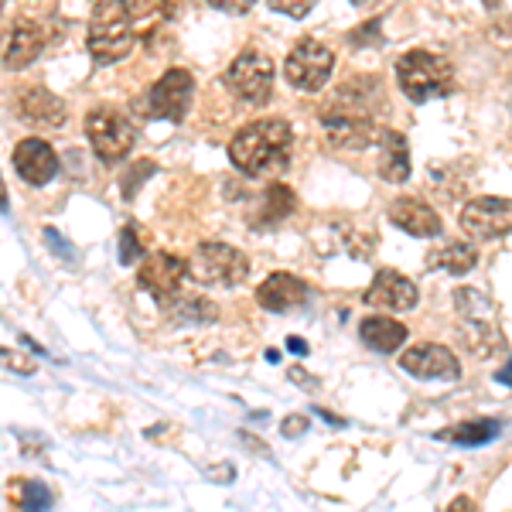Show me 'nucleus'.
Wrapping results in <instances>:
<instances>
[{
	"instance_id": "nucleus-1",
	"label": "nucleus",
	"mask_w": 512,
	"mask_h": 512,
	"mask_svg": "<svg viewBox=\"0 0 512 512\" xmlns=\"http://www.w3.org/2000/svg\"><path fill=\"white\" fill-rule=\"evenodd\" d=\"M386 93L376 79H355L338 86L332 99L321 106V127L328 144L338 151H366L379 134V110Z\"/></svg>"
},
{
	"instance_id": "nucleus-2",
	"label": "nucleus",
	"mask_w": 512,
	"mask_h": 512,
	"mask_svg": "<svg viewBox=\"0 0 512 512\" xmlns=\"http://www.w3.org/2000/svg\"><path fill=\"white\" fill-rule=\"evenodd\" d=\"M291 144L294 130L287 120H256L229 140V161L246 178H277L291 164Z\"/></svg>"
},
{
	"instance_id": "nucleus-3",
	"label": "nucleus",
	"mask_w": 512,
	"mask_h": 512,
	"mask_svg": "<svg viewBox=\"0 0 512 512\" xmlns=\"http://www.w3.org/2000/svg\"><path fill=\"white\" fill-rule=\"evenodd\" d=\"M89 55L99 65H113L134 52V21L127 0H99L89 18Z\"/></svg>"
},
{
	"instance_id": "nucleus-4",
	"label": "nucleus",
	"mask_w": 512,
	"mask_h": 512,
	"mask_svg": "<svg viewBox=\"0 0 512 512\" xmlns=\"http://www.w3.org/2000/svg\"><path fill=\"white\" fill-rule=\"evenodd\" d=\"M396 82H400L403 96L414 103H427V99H441L454 93V65L437 52L427 48H414V52L396 59Z\"/></svg>"
},
{
	"instance_id": "nucleus-5",
	"label": "nucleus",
	"mask_w": 512,
	"mask_h": 512,
	"mask_svg": "<svg viewBox=\"0 0 512 512\" xmlns=\"http://www.w3.org/2000/svg\"><path fill=\"white\" fill-rule=\"evenodd\" d=\"M188 277L202 287H239L250 277V256L229 243H198L188 260Z\"/></svg>"
},
{
	"instance_id": "nucleus-6",
	"label": "nucleus",
	"mask_w": 512,
	"mask_h": 512,
	"mask_svg": "<svg viewBox=\"0 0 512 512\" xmlns=\"http://www.w3.org/2000/svg\"><path fill=\"white\" fill-rule=\"evenodd\" d=\"M222 82H226V89L239 103H253V106L270 103L274 82H277L274 59H270L267 52H260V48H246V52H239L233 59Z\"/></svg>"
},
{
	"instance_id": "nucleus-7",
	"label": "nucleus",
	"mask_w": 512,
	"mask_h": 512,
	"mask_svg": "<svg viewBox=\"0 0 512 512\" xmlns=\"http://www.w3.org/2000/svg\"><path fill=\"white\" fill-rule=\"evenodd\" d=\"M195 96V79L188 69H168L164 76L154 82L151 89L140 99V113L151 120H185L188 106H192Z\"/></svg>"
},
{
	"instance_id": "nucleus-8",
	"label": "nucleus",
	"mask_w": 512,
	"mask_h": 512,
	"mask_svg": "<svg viewBox=\"0 0 512 512\" xmlns=\"http://www.w3.org/2000/svg\"><path fill=\"white\" fill-rule=\"evenodd\" d=\"M86 137H89V144H93L99 161L117 164L134 151L137 130L123 113L110 110V106H99V110L89 113V120H86Z\"/></svg>"
},
{
	"instance_id": "nucleus-9",
	"label": "nucleus",
	"mask_w": 512,
	"mask_h": 512,
	"mask_svg": "<svg viewBox=\"0 0 512 512\" xmlns=\"http://www.w3.org/2000/svg\"><path fill=\"white\" fill-rule=\"evenodd\" d=\"M332 69H335V52L328 45H321L318 38H301L284 62L287 82H291L294 89H301V93H318V89H325Z\"/></svg>"
},
{
	"instance_id": "nucleus-10",
	"label": "nucleus",
	"mask_w": 512,
	"mask_h": 512,
	"mask_svg": "<svg viewBox=\"0 0 512 512\" xmlns=\"http://www.w3.org/2000/svg\"><path fill=\"white\" fill-rule=\"evenodd\" d=\"M461 233L475 236V239H502L512 233V198H495V195H482L465 202L458 216Z\"/></svg>"
},
{
	"instance_id": "nucleus-11",
	"label": "nucleus",
	"mask_w": 512,
	"mask_h": 512,
	"mask_svg": "<svg viewBox=\"0 0 512 512\" xmlns=\"http://www.w3.org/2000/svg\"><path fill=\"white\" fill-rule=\"evenodd\" d=\"M454 308H458L461 328H468V335L475 342H492V349H502L495 304L482 294V287H458L454 291Z\"/></svg>"
},
{
	"instance_id": "nucleus-12",
	"label": "nucleus",
	"mask_w": 512,
	"mask_h": 512,
	"mask_svg": "<svg viewBox=\"0 0 512 512\" xmlns=\"http://www.w3.org/2000/svg\"><path fill=\"white\" fill-rule=\"evenodd\" d=\"M188 280V260H181L175 253H151L140 260L137 267V284L140 291H147L158 301L175 297Z\"/></svg>"
},
{
	"instance_id": "nucleus-13",
	"label": "nucleus",
	"mask_w": 512,
	"mask_h": 512,
	"mask_svg": "<svg viewBox=\"0 0 512 512\" xmlns=\"http://www.w3.org/2000/svg\"><path fill=\"white\" fill-rule=\"evenodd\" d=\"M45 41H48V31L41 28L35 18H18L4 31L0 59H4L7 69H28V65L45 52Z\"/></svg>"
},
{
	"instance_id": "nucleus-14",
	"label": "nucleus",
	"mask_w": 512,
	"mask_h": 512,
	"mask_svg": "<svg viewBox=\"0 0 512 512\" xmlns=\"http://www.w3.org/2000/svg\"><path fill=\"white\" fill-rule=\"evenodd\" d=\"M403 373H410L414 379H444V383H454L461 376V362L448 345L437 342H420L410 352H403L400 359Z\"/></svg>"
},
{
	"instance_id": "nucleus-15",
	"label": "nucleus",
	"mask_w": 512,
	"mask_h": 512,
	"mask_svg": "<svg viewBox=\"0 0 512 512\" xmlns=\"http://www.w3.org/2000/svg\"><path fill=\"white\" fill-rule=\"evenodd\" d=\"M420 301V291L410 277L396 274V270H376L373 284L366 291V304L383 311H414Z\"/></svg>"
},
{
	"instance_id": "nucleus-16",
	"label": "nucleus",
	"mask_w": 512,
	"mask_h": 512,
	"mask_svg": "<svg viewBox=\"0 0 512 512\" xmlns=\"http://www.w3.org/2000/svg\"><path fill=\"white\" fill-rule=\"evenodd\" d=\"M386 216H390L396 229H403V233H410L417 239H434V236H441V229H444L441 216H437L424 198H410V195L393 198Z\"/></svg>"
},
{
	"instance_id": "nucleus-17",
	"label": "nucleus",
	"mask_w": 512,
	"mask_h": 512,
	"mask_svg": "<svg viewBox=\"0 0 512 512\" xmlns=\"http://www.w3.org/2000/svg\"><path fill=\"white\" fill-rule=\"evenodd\" d=\"M14 168H18V175L28 181V185L41 188L55 178V171H59V158H55L52 144H45L41 137H28L14 147Z\"/></svg>"
},
{
	"instance_id": "nucleus-18",
	"label": "nucleus",
	"mask_w": 512,
	"mask_h": 512,
	"mask_svg": "<svg viewBox=\"0 0 512 512\" xmlns=\"http://www.w3.org/2000/svg\"><path fill=\"white\" fill-rule=\"evenodd\" d=\"M18 117L35 123L41 130H59L65 127L69 113H65V103L55 93H48V89H41V86H31L18 93Z\"/></svg>"
},
{
	"instance_id": "nucleus-19",
	"label": "nucleus",
	"mask_w": 512,
	"mask_h": 512,
	"mask_svg": "<svg viewBox=\"0 0 512 512\" xmlns=\"http://www.w3.org/2000/svg\"><path fill=\"white\" fill-rule=\"evenodd\" d=\"M304 301H308V284L297 280L294 274H270L256 291V304L263 311H274V315L301 308Z\"/></svg>"
},
{
	"instance_id": "nucleus-20",
	"label": "nucleus",
	"mask_w": 512,
	"mask_h": 512,
	"mask_svg": "<svg viewBox=\"0 0 512 512\" xmlns=\"http://www.w3.org/2000/svg\"><path fill=\"white\" fill-rule=\"evenodd\" d=\"M379 147H383V158H379V171H383L386 181L400 185V181L410 178V144L400 130L379 127Z\"/></svg>"
},
{
	"instance_id": "nucleus-21",
	"label": "nucleus",
	"mask_w": 512,
	"mask_h": 512,
	"mask_svg": "<svg viewBox=\"0 0 512 512\" xmlns=\"http://www.w3.org/2000/svg\"><path fill=\"white\" fill-rule=\"evenodd\" d=\"M130 21H134V35L140 41H154L164 31V24L175 18V4L171 0H127Z\"/></svg>"
},
{
	"instance_id": "nucleus-22",
	"label": "nucleus",
	"mask_w": 512,
	"mask_h": 512,
	"mask_svg": "<svg viewBox=\"0 0 512 512\" xmlns=\"http://www.w3.org/2000/svg\"><path fill=\"white\" fill-rule=\"evenodd\" d=\"M359 338H362V345H369L373 352L393 355L407 342V325H400V321H393V318H383V315H373V318H362Z\"/></svg>"
},
{
	"instance_id": "nucleus-23",
	"label": "nucleus",
	"mask_w": 512,
	"mask_h": 512,
	"mask_svg": "<svg viewBox=\"0 0 512 512\" xmlns=\"http://www.w3.org/2000/svg\"><path fill=\"white\" fill-rule=\"evenodd\" d=\"M164 311H168L171 321H181V325H209V321L219 318V308L202 294H192L188 297L185 291H178L175 297L161 301Z\"/></svg>"
},
{
	"instance_id": "nucleus-24",
	"label": "nucleus",
	"mask_w": 512,
	"mask_h": 512,
	"mask_svg": "<svg viewBox=\"0 0 512 512\" xmlns=\"http://www.w3.org/2000/svg\"><path fill=\"white\" fill-rule=\"evenodd\" d=\"M475 263H478V250L472 243H465V239H461V243H448L444 250H437L427 267H431V270H448V274H454V277H465L468 270H475Z\"/></svg>"
},
{
	"instance_id": "nucleus-25",
	"label": "nucleus",
	"mask_w": 512,
	"mask_h": 512,
	"mask_svg": "<svg viewBox=\"0 0 512 512\" xmlns=\"http://www.w3.org/2000/svg\"><path fill=\"white\" fill-rule=\"evenodd\" d=\"M499 431H502L499 420H468V424H454L448 431H441V441L475 448V444H489L492 437H499Z\"/></svg>"
},
{
	"instance_id": "nucleus-26",
	"label": "nucleus",
	"mask_w": 512,
	"mask_h": 512,
	"mask_svg": "<svg viewBox=\"0 0 512 512\" xmlns=\"http://www.w3.org/2000/svg\"><path fill=\"white\" fill-rule=\"evenodd\" d=\"M294 205H297V198L291 188H284V185H270L267 192H263V202H260V222L263 226H270V222H280V219H287L294 212Z\"/></svg>"
},
{
	"instance_id": "nucleus-27",
	"label": "nucleus",
	"mask_w": 512,
	"mask_h": 512,
	"mask_svg": "<svg viewBox=\"0 0 512 512\" xmlns=\"http://www.w3.org/2000/svg\"><path fill=\"white\" fill-rule=\"evenodd\" d=\"M18 482H21V478H18ZM52 502H55V495H52V489H48L45 482H35V478L21 482V499H18L21 509H48Z\"/></svg>"
},
{
	"instance_id": "nucleus-28",
	"label": "nucleus",
	"mask_w": 512,
	"mask_h": 512,
	"mask_svg": "<svg viewBox=\"0 0 512 512\" xmlns=\"http://www.w3.org/2000/svg\"><path fill=\"white\" fill-rule=\"evenodd\" d=\"M140 256H144V239H140V233L134 226H127L120 233V263L123 267H130V263H137Z\"/></svg>"
},
{
	"instance_id": "nucleus-29",
	"label": "nucleus",
	"mask_w": 512,
	"mask_h": 512,
	"mask_svg": "<svg viewBox=\"0 0 512 512\" xmlns=\"http://www.w3.org/2000/svg\"><path fill=\"white\" fill-rule=\"evenodd\" d=\"M311 7H315V0H270V11L287 14V18H304V14H311Z\"/></svg>"
},
{
	"instance_id": "nucleus-30",
	"label": "nucleus",
	"mask_w": 512,
	"mask_h": 512,
	"mask_svg": "<svg viewBox=\"0 0 512 512\" xmlns=\"http://www.w3.org/2000/svg\"><path fill=\"white\" fill-rule=\"evenodd\" d=\"M0 362H4L7 369H14V373H21V376L35 373V362H31L28 355H18V352H7V349H0Z\"/></svg>"
},
{
	"instance_id": "nucleus-31",
	"label": "nucleus",
	"mask_w": 512,
	"mask_h": 512,
	"mask_svg": "<svg viewBox=\"0 0 512 512\" xmlns=\"http://www.w3.org/2000/svg\"><path fill=\"white\" fill-rule=\"evenodd\" d=\"M216 11H222V14H233V18H239V14H246L250 7L256 4V0H209Z\"/></svg>"
},
{
	"instance_id": "nucleus-32",
	"label": "nucleus",
	"mask_w": 512,
	"mask_h": 512,
	"mask_svg": "<svg viewBox=\"0 0 512 512\" xmlns=\"http://www.w3.org/2000/svg\"><path fill=\"white\" fill-rule=\"evenodd\" d=\"M45 239H48V246H52V250H59L65 260H72V246L62 243V233H55V229H45Z\"/></svg>"
},
{
	"instance_id": "nucleus-33",
	"label": "nucleus",
	"mask_w": 512,
	"mask_h": 512,
	"mask_svg": "<svg viewBox=\"0 0 512 512\" xmlns=\"http://www.w3.org/2000/svg\"><path fill=\"white\" fill-rule=\"evenodd\" d=\"M304 427H308V417H287V420H284V434H287V437L304 434Z\"/></svg>"
},
{
	"instance_id": "nucleus-34",
	"label": "nucleus",
	"mask_w": 512,
	"mask_h": 512,
	"mask_svg": "<svg viewBox=\"0 0 512 512\" xmlns=\"http://www.w3.org/2000/svg\"><path fill=\"white\" fill-rule=\"evenodd\" d=\"M495 383H502V386H512V362H506V366L495 373Z\"/></svg>"
},
{
	"instance_id": "nucleus-35",
	"label": "nucleus",
	"mask_w": 512,
	"mask_h": 512,
	"mask_svg": "<svg viewBox=\"0 0 512 512\" xmlns=\"http://www.w3.org/2000/svg\"><path fill=\"white\" fill-rule=\"evenodd\" d=\"M287 349L297 352V355H304V352H308V342H304V338H287Z\"/></svg>"
},
{
	"instance_id": "nucleus-36",
	"label": "nucleus",
	"mask_w": 512,
	"mask_h": 512,
	"mask_svg": "<svg viewBox=\"0 0 512 512\" xmlns=\"http://www.w3.org/2000/svg\"><path fill=\"white\" fill-rule=\"evenodd\" d=\"M0 212H7V188H4V178H0Z\"/></svg>"
},
{
	"instance_id": "nucleus-37",
	"label": "nucleus",
	"mask_w": 512,
	"mask_h": 512,
	"mask_svg": "<svg viewBox=\"0 0 512 512\" xmlns=\"http://www.w3.org/2000/svg\"><path fill=\"white\" fill-rule=\"evenodd\" d=\"M451 509H472V499H458V502H454Z\"/></svg>"
},
{
	"instance_id": "nucleus-38",
	"label": "nucleus",
	"mask_w": 512,
	"mask_h": 512,
	"mask_svg": "<svg viewBox=\"0 0 512 512\" xmlns=\"http://www.w3.org/2000/svg\"><path fill=\"white\" fill-rule=\"evenodd\" d=\"M352 4H355V7H373L376 0H352Z\"/></svg>"
},
{
	"instance_id": "nucleus-39",
	"label": "nucleus",
	"mask_w": 512,
	"mask_h": 512,
	"mask_svg": "<svg viewBox=\"0 0 512 512\" xmlns=\"http://www.w3.org/2000/svg\"><path fill=\"white\" fill-rule=\"evenodd\" d=\"M0 11H4V0H0Z\"/></svg>"
}]
</instances>
